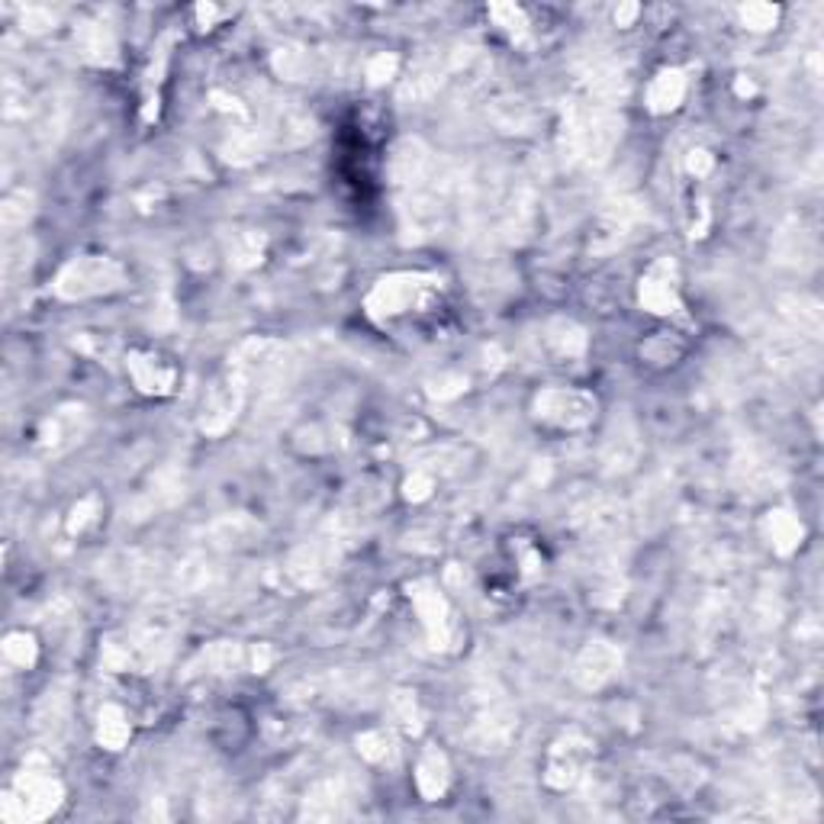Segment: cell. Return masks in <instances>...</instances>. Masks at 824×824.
<instances>
[{
    "label": "cell",
    "instance_id": "cell-3",
    "mask_svg": "<svg viewBox=\"0 0 824 824\" xmlns=\"http://www.w3.org/2000/svg\"><path fill=\"white\" fill-rule=\"evenodd\" d=\"M62 799H65V785L58 783V777H52V770L23 767L10 789L3 792L0 818L7 824L45 822L52 812H58Z\"/></svg>",
    "mask_w": 824,
    "mask_h": 824
},
{
    "label": "cell",
    "instance_id": "cell-29",
    "mask_svg": "<svg viewBox=\"0 0 824 824\" xmlns=\"http://www.w3.org/2000/svg\"><path fill=\"white\" fill-rule=\"evenodd\" d=\"M641 457V442H638V432L621 422L612 429L609 442H606V452H603V464H606V474H625L638 464Z\"/></svg>",
    "mask_w": 824,
    "mask_h": 824
},
{
    "label": "cell",
    "instance_id": "cell-43",
    "mask_svg": "<svg viewBox=\"0 0 824 824\" xmlns=\"http://www.w3.org/2000/svg\"><path fill=\"white\" fill-rule=\"evenodd\" d=\"M741 26L753 30V33H767L780 23V7L777 3H744L738 10Z\"/></svg>",
    "mask_w": 824,
    "mask_h": 824
},
{
    "label": "cell",
    "instance_id": "cell-16",
    "mask_svg": "<svg viewBox=\"0 0 824 824\" xmlns=\"http://www.w3.org/2000/svg\"><path fill=\"white\" fill-rule=\"evenodd\" d=\"M574 525L579 529V535L593 541V544H612L628 529V509L618 499L599 496V499H593V502H586L579 509Z\"/></svg>",
    "mask_w": 824,
    "mask_h": 824
},
{
    "label": "cell",
    "instance_id": "cell-48",
    "mask_svg": "<svg viewBox=\"0 0 824 824\" xmlns=\"http://www.w3.org/2000/svg\"><path fill=\"white\" fill-rule=\"evenodd\" d=\"M200 815L204 818H226L229 815V792L223 785H206L200 799Z\"/></svg>",
    "mask_w": 824,
    "mask_h": 824
},
{
    "label": "cell",
    "instance_id": "cell-30",
    "mask_svg": "<svg viewBox=\"0 0 824 824\" xmlns=\"http://www.w3.org/2000/svg\"><path fill=\"white\" fill-rule=\"evenodd\" d=\"M683 97H686V75L680 68H663L648 87V110L658 117L670 113L683 104Z\"/></svg>",
    "mask_w": 824,
    "mask_h": 824
},
{
    "label": "cell",
    "instance_id": "cell-11",
    "mask_svg": "<svg viewBox=\"0 0 824 824\" xmlns=\"http://www.w3.org/2000/svg\"><path fill=\"white\" fill-rule=\"evenodd\" d=\"M341 561V541L338 538H313L306 544H300L288 561V577L293 586H303V589H316L323 586L326 579L335 574Z\"/></svg>",
    "mask_w": 824,
    "mask_h": 824
},
{
    "label": "cell",
    "instance_id": "cell-22",
    "mask_svg": "<svg viewBox=\"0 0 824 824\" xmlns=\"http://www.w3.org/2000/svg\"><path fill=\"white\" fill-rule=\"evenodd\" d=\"M815 254H818L815 232H809L805 226H785L783 232L777 236L773 261H777V264H783V268H792V271H809V268L815 264Z\"/></svg>",
    "mask_w": 824,
    "mask_h": 824
},
{
    "label": "cell",
    "instance_id": "cell-28",
    "mask_svg": "<svg viewBox=\"0 0 824 824\" xmlns=\"http://www.w3.org/2000/svg\"><path fill=\"white\" fill-rule=\"evenodd\" d=\"M75 42L84 62L90 65H113L117 62V40L113 30L100 20H87L75 30Z\"/></svg>",
    "mask_w": 824,
    "mask_h": 824
},
{
    "label": "cell",
    "instance_id": "cell-46",
    "mask_svg": "<svg viewBox=\"0 0 824 824\" xmlns=\"http://www.w3.org/2000/svg\"><path fill=\"white\" fill-rule=\"evenodd\" d=\"M397 68H400V58L390 55V52H380V55H373L371 62H368L365 75H368V82L373 87H380V84H387L390 78H397Z\"/></svg>",
    "mask_w": 824,
    "mask_h": 824
},
{
    "label": "cell",
    "instance_id": "cell-33",
    "mask_svg": "<svg viewBox=\"0 0 824 824\" xmlns=\"http://www.w3.org/2000/svg\"><path fill=\"white\" fill-rule=\"evenodd\" d=\"M445 82V68L438 65H419L410 78L400 84V100L403 104H425L438 94V87Z\"/></svg>",
    "mask_w": 824,
    "mask_h": 824
},
{
    "label": "cell",
    "instance_id": "cell-37",
    "mask_svg": "<svg viewBox=\"0 0 824 824\" xmlns=\"http://www.w3.org/2000/svg\"><path fill=\"white\" fill-rule=\"evenodd\" d=\"M390 722H393L397 731H403V735H410V738H415V735L422 731L425 715H422V705L415 700V693H410V690H397V693L390 696Z\"/></svg>",
    "mask_w": 824,
    "mask_h": 824
},
{
    "label": "cell",
    "instance_id": "cell-24",
    "mask_svg": "<svg viewBox=\"0 0 824 824\" xmlns=\"http://www.w3.org/2000/svg\"><path fill=\"white\" fill-rule=\"evenodd\" d=\"M541 338H544V348L554 355V358H561V361H577L586 355V348H589V338H586V329L574 323V319H551L544 332H541Z\"/></svg>",
    "mask_w": 824,
    "mask_h": 824
},
{
    "label": "cell",
    "instance_id": "cell-8",
    "mask_svg": "<svg viewBox=\"0 0 824 824\" xmlns=\"http://www.w3.org/2000/svg\"><path fill=\"white\" fill-rule=\"evenodd\" d=\"M596 397L577 387H547L532 400V415L554 432H579L596 419Z\"/></svg>",
    "mask_w": 824,
    "mask_h": 824
},
{
    "label": "cell",
    "instance_id": "cell-7",
    "mask_svg": "<svg viewBox=\"0 0 824 824\" xmlns=\"http://www.w3.org/2000/svg\"><path fill=\"white\" fill-rule=\"evenodd\" d=\"M593 757H596V747H593V738H586L579 728H567L561 731L551 747H547V757H544V785L557 789V792H567L586 780L589 767H593Z\"/></svg>",
    "mask_w": 824,
    "mask_h": 824
},
{
    "label": "cell",
    "instance_id": "cell-9",
    "mask_svg": "<svg viewBox=\"0 0 824 824\" xmlns=\"http://www.w3.org/2000/svg\"><path fill=\"white\" fill-rule=\"evenodd\" d=\"M174 635H177V621L171 612L159 609L152 616H145L129 635V654H132V670L149 673L155 666H162L174 648Z\"/></svg>",
    "mask_w": 824,
    "mask_h": 824
},
{
    "label": "cell",
    "instance_id": "cell-26",
    "mask_svg": "<svg viewBox=\"0 0 824 824\" xmlns=\"http://www.w3.org/2000/svg\"><path fill=\"white\" fill-rule=\"evenodd\" d=\"M415 785H419L422 799H429V802H435V799H442L448 792V785H452V763H448V757L438 747H429L419 757V763H415Z\"/></svg>",
    "mask_w": 824,
    "mask_h": 824
},
{
    "label": "cell",
    "instance_id": "cell-38",
    "mask_svg": "<svg viewBox=\"0 0 824 824\" xmlns=\"http://www.w3.org/2000/svg\"><path fill=\"white\" fill-rule=\"evenodd\" d=\"M204 666L216 676H229V673L248 666V651L236 641H216L204 651Z\"/></svg>",
    "mask_w": 824,
    "mask_h": 824
},
{
    "label": "cell",
    "instance_id": "cell-4",
    "mask_svg": "<svg viewBox=\"0 0 824 824\" xmlns=\"http://www.w3.org/2000/svg\"><path fill=\"white\" fill-rule=\"evenodd\" d=\"M519 731V718L516 708L499 690H477L474 702H470V715L464 725V744L477 753H499L506 750Z\"/></svg>",
    "mask_w": 824,
    "mask_h": 824
},
{
    "label": "cell",
    "instance_id": "cell-42",
    "mask_svg": "<svg viewBox=\"0 0 824 824\" xmlns=\"http://www.w3.org/2000/svg\"><path fill=\"white\" fill-rule=\"evenodd\" d=\"M65 718H68V696L58 693V690H48L45 700L40 702V708H36V728L45 731V735H55L65 725Z\"/></svg>",
    "mask_w": 824,
    "mask_h": 824
},
{
    "label": "cell",
    "instance_id": "cell-14",
    "mask_svg": "<svg viewBox=\"0 0 824 824\" xmlns=\"http://www.w3.org/2000/svg\"><path fill=\"white\" fill-rule=\"evenodd\" d=\"M246 383L236 373H223L213 383V390L206 393L204 410H200V432H206V435H223L239 419V412L246 406Z\"/></svg>",
    "mask_w": 824,
    "mask_h": 824
},
{
    "label": "cell",
    "instance_id": "cell-15",
    "mask_svg": "<svg viewBox=\"0 0 824 824\" xmlns=\"http://www.w3.org/2000/svg\"><path fill=\"white\" fill-rule=\"evenodd\" d=\"M432 167H435V159H432L429 145L422 139H415V135L400 139L390 149V159H387V174H390V181H393V187L400 194L415 191L432 174Z\"/></svg>",
    "mask_w": 824,
    "mask_h": 824
},
{
    "label": "cell",
    "instance_id": "cell-41",
    "mask_svg": "<svg viewBox=\"0 0 824 824\" xmlns=\"http://www.w3.org/2000/svg\"><path fill=\"white\" fill-rule=\"evenodd\" d=\"M264 132H236L226 145H223V159L226 162H232V165H248V162H254L258 159V152L264 149Z\"/></svg>",
    "mask_w": 824,
    "mask_h": 824
},
{
    "label": "cell",
    "instance_id": "cell-1",
    "mask_svg": "<svg viewBox=\"0 0 824 824\" xmlns=\"http://www.w3.org/2000/svg\"><path fill=\"white\" fill-rule=\"evenodd\" d=\"M621 113L616 107H599L589 100H574L564 110L557 149L564 165L599 167L609 162L621 139Z\"/></svg>",
    "mask_w": 824,
    "mask_h": 824
},
{
    "label": "cell",
    "instance_id": "cell-2",
    "mask_svg": "<svg viewBox=\"0 0 824 824\" xmlns=\"http://www.w3.org/2000/svg\"><path fill=\"white\" fill-rule=\"evenodd\" d=\"M229 373H236L246 390H261V393H278L290 383V377L296 371V358L281 338H268V335H254L246 338L232 355H229Z\"/></svg>",
    "mask_w": 824,
    "mask_h": 824
},
{
    "label": "cell",
    "instance_id": "cell-45",
    "mask_svg": "<svg viewBox=\"0 0 824 824\" xmlns=\"http://www.w3.org/2000/svg\"><path fill=\"white\" fill-rule=\"evenodd\" d=\"M97 522V496H84L72 506V516H68V532L72 535H84L90 525Z\"/></svg>",
    "mask_w": 824,
    "mask_h": 824
},
{
    "label": "cell",
    "instance_id": "cell-20",
    "mask_svg": "<svg viewBox=\"0 0 824 824\" xmlns=\"http://www.w3.org/2000/svg\"><path fill=\"white\" fill-rule=\"evenodd\" d=\"M579 84H583L589 104L612 107L618 100H625V94H628V72L618 65L616 58H589Z\"/></svg>",
    "mask_w": 824,
    "mask_h": 824
},
{
    "label": "cell",
    "instance_id": "cell-21",
    "mask_svg": "<svg viewBox=\"0 0 824 824\" xmlns=\"http://www.w3.org/2000/svg\"><path fill=\"white\" fill-rule=\"evenodd\" d=\"M87 432V410L84 406H62L58 412H52L42 422L40 432V448L45 454H62L68 452L72 445L82 442V435Z\"/></svg>",
    "mask_w": 824,
    "mask_h": 824
},
{
    "label": "cell",
    "instance_id": "cell-39",
    "mask_svg": "<svg viewBox=\"0 0 824 824\" xmlns=\"http://www.w3.org/2000/svg\"><path fill=\"white\" fill-rule=\"evenodd\" d=\"M33 209H36V200L30 191H17V194H7L3 204H0V226L7 232H17V229H26V223L33 219Z\"/></svg>",
    "mask_w": 824,
    "mask_h": 824
},
{
    "label": "cell",
    "instance_id": "cell-36",
    "mask_svg": "<svg viewBox=\"0 0 824 824\" xmlns=\"http://www.w3.org/2000/svg\"><path fill=\"white\" fill-rule=\"evenodd\" d=\"M229 261L236 264V268H254V264H261V258H264V248H268V239L261 236V232H254V229H236L232 236H229Z\"/></svg>",
    "mask_w": 824,
    "mask_h": 824
},
{
    "label": "cell",
    "instance_id": "cell-40",
    "mask_svg": "<svg viewBox=\"0 0 824 824\" xmlns=\"http://www.w3.org/2000/svg\"><path fill=\"white\" fill-rule=\"evenodd\" d=\"M3 660L10 663V666H17V670H30L36 658H40V644H36V638L33 635H26V631H10L7 638H3Z\"/></svg>",
    "mask_w": 824,
    "mask_h": 824
},
{
    "label": "cell",
    "instance_id": "cell-34",
    "mask_svg": "<svg viewBox=\"0 0 824 824\" xmlns=\"http://www.w3.org/2000/svg\"><path fill=\"white\" fill-rule=\"evenodd\" d=\"M261 529L254 525V519H248L242 512L236 516H223L209 525V538L213 544L219 547H242V544H251V538L258 535Z\"/></svg>",
    "mask_w": 824,
    "mask_h": 824
},
{
    "label": "cell",
    "instance_id": "cell-47",
    "mask_svg": "<svg viewBox=\"0 0 824 824\" xmlns=\"http://www.w3.org/2000/svg\"><path fill=\"white\" fill-rule=\"evenodd\" d=\"M432 490H435V474H429L422 467H415L410 477H406V484H403V496L410 502H425L432 496Z\"/></svg>",
    "mask_w": 824,
    "mask_h": 824
},
{
    "label": "cell",
    "instance_id": "cell-12",
    "mask_svg": "<svg viewBox=\"0 0 824 824\" xmlns=\"http://www.w3.org/2000/svg\"><path fill=\"white\" fill-rule=\"evenodd\" d=\"M618 670H621L618 644L606 641V638H596V641H586L579 648V654L571 663V680L583 693H599L603 686H609L616 680Z\"/></svg>",
    "mask_w": 824,
    "mask_h": 824
},
{
    "label": "cell",
    "instance_id": "cell-6",
    "mask_svg": "<svg viewBox=\"0 0 824 824\" xmlns=\"http://www.w3.org/2000/svg\"><path fill=\"white\" fill-rule=\"evenodd\" d=\"M126 284V271L120 261L107 258V254H82L72 258L58 278H55V296L78 303V300H90V296H107L117 293Z\"/></svg>",
    "mask_w": 824,
    "mask_h": 824
},
{
    "label": "cell",
    "instance_id": "cell-23",
    "mask_svg": "<svg viewBox=\"0 0 824 824\" xmlns=\"http://www.w3.org/2000/svg\"><path fill=\"white\" fill-rule=\"evenodd\" d=\"M780 313H783L789 332L818 341V335L824 329V316L822 303L815 296H809V293H785V296H780Z\"/></svg>",
    "mask_w": 824,
    "mask_h": 824
},
{
    "label": "cell",
    "instance_id": "cell-49",
    "mask_svg": "<svg viewBox=\"0 0 824 824\" xmlns=\"http://www.w3.org/2000/svg\"><path fill=\"white\" fill-rule=\"evenodd\" d=\"M20 23H23L26 33H45V30H52L58 23V17L48 7H26L23 17H20Z\"/></svg>",
    "mask_w": 824,
    "mask_h": 824
},
{
    "label": "cell",
    "instance_id": "cell-19",
    "mask_svg": "<svg viewBox=\"0 0 824 824\" xmlns=\"http://www.w3.org/2000/svg\"><path fill=\"white\" fill-rule=\"evenodd\" d=\"M126 371L132 377L135 390L145 397H167L177 383V368L159 351H129Z\"/></svg>",
    "mask_w": 824,
    "mask_h": 824
},
{
    "label": "cell",
    "instance_id": "cell-25",
    "mask_svg": "<svg viewBox=\"0 0 824 824\" xmlns=\"http://www.w3.org/2000/svg\"><path fill=\"white\" fill-rule=\"evenodd\" d=\"M261 132H264V139H268L271 145L296 149V145H303V142H310V139H313V120H310L303 110L281 107V110L271 117L268 129H261Z\"/></svg>",
    "mask_w": 824,
    "mask_h": 824
},
{
    "label": "cell",
    "instance_id": "cell-10",
    "mask_svg": "<svg viewBox=\"0 0 824 824\" xmlns=\"http://www.w3.org/2000/svg\"><path fill=\"white\" fill-rule=\"evenodd\" d=\"M410 599L412 606H415V616L422 618L429 644L435 651H452L454 641H457V621H454L452 606H448L445 593L438 589V583H432V579L412 583Z\"/></svg>",
    "mask_w": 824,
    "mask_h": 824
},
{
    "label": "cell",
    "instance_id": "cell-27",
    "mask_svg": "<svg viewBox=\"0 0 824 824\" xmlns=\"http://www.w3.org/2000/svg\"><path fill=\"white\" fill-rule=\"evenodd\" d=\"M760 529H763V538L770 541V547H773L780 557L795 554L799 544H802V538H805V529H802L799 516L789 512V509H770V512L763 516V525H760Z\"/></svg>",
    "mask_w": 824,
    "mask_h": 824
},
{
    "label": "cell",
    "instance_id": "cell-13",
    "mask_svg": "<svg viewBox=\"0 0 824 824\" xmlns=\"http://www.w3.org/2000/svg\"><path fill=\"white\" fill-rule=\"evenodd\" d=\"M638 303L654 313V316H670L683 310L680 300V268L673 258H658L638 281Z\"/></svg>",
    "mask_w": 824,
    "mask_h": 824
},
{
    "label": "cell",
    "instance_id": "cell-18",
    "mask_svg": "<svg viewBox=\"0 0 824 824\" xmlns=\"http://www.w3.org/2000/svg\"><path fill=\"white\" fill-rule=\"evenodd\" d=\"M271 68L284 82H319V78H329L335 62H332L329 55H323V52H313L306 45L290 42V45H281L271 55Z\"/></svg>",
    "mask_w": 824,
    "mask_h": 824
},
{
    "label": "cell",
    "instance_id": "cell-52",
    "mask_svg": "<svg viewBox=\"0 0 824 824\" xmlns=\"http://www.w3.org/2000/svg\"><path fill=\"white\" fill-rule=\"evenodd\" d=\"M638 13H641V7H638V3H621V7L616 10V23L618 26H631Z\"/></svg>",
    "mask_w": 824,
    "mask_h": 824
},
{
    "label": "cell",
    "instance_id": "cell-31",
    "mask_svg": "<svg viewBox=\"0 0 824 824\" xmlns=\"http://www.w3.org/2000/svg\"><path fill=\"white\" fill-rule=\"evenodd\" d=\"M97 744L107 747V750H123L129 735H132V725H129V715H126L120 705H104L97 712Z\"/></svg>",
    "mask_w": 824,
    "mask_h": 824
},
{
    "label": "cell",
    "instance_id": "cell-17",
    "mask_svg": "<svg viewBox=\"0 0 824 824\" xmlns=\"http://www.w3.org/2000/svg\"><path fill=\"white\" fill-rule=\"evenodd\" d=\"M351 795L348 785L338 777H323L316 783H310V789L300 799V818L303 822H338L348 815Z\"/></svg>",
    "mask_w": 824,
    "mask_h": 824
},
{
    "label": "cell",
    "instance_id": "cell-44",
    "mask_svg": "<svg viewBox=\"0 0 824 824\" xmlns=\"http://www.w3.org/2000/svg\"><path fill=\"white\" fill-rule=\"evenodd\" d=\"M490 17H494L506 33H512V36H525V33H529V17H525V10L516 7V3H494V7H490Z\"/></svg>",
    "mask_w": 824,
    "mask_h": 824
},
{
    "label": "cell",
    "instance_id": "cell-50",
    "mask_svg": "<svg viewBox=\"0 0 824 824\" xmlns=\"http://www.w3.org/2000/svg\"><path fill=\"white\" fill-rule=\"evenodd\" d=\"M464 390H467V380H464L460 373H442V377L432 380V387H429V393L438 397V400H452V397L464 393Z\"/></svg>",
    "mask_w": 824,
    "mask_h": 824
},
{
    "label": "cell",
    "instance_id": "cell-5",
    "mask_svg": "<svg viewBox=\"0 0 824 824\" xmlns=\"http://www.w3.org/2000/svg\"><path fill=\"white\" fill-rule=\"evenodd\" d=\"M438 290L442 281L432 274H410V271L387 274L365 296V310L371 319H393L410 310H425L438 296Z\"/></svg>",
    "mask_w": 824,
    "mask_h": 824
},
{
    "label": "cell",
    "instance_id": "cell-51",
    "mask_svg": "<svg viewBox=\"0 0 824 824\" xmlns=\"http://www.w3.org/2000/svg\"><path fill=\"white\" fill-rule=\"evenodd\" d=\"M712 167H715V159H712V152H705V149H693V152L686 155V171H690L693 177H705Z\"/></svg>",
    "mask_w": 824,
    "mask_h": 824
},
{
    "label": "cell",
    "instance_id": "cell-32",
    "mask_svg": "<svg viewBox=\"0 0 824 824\" xmlns=\"http://www.w3.org/2000/svg\"><path fill=\"white\" fill-rule=\"evenodd\" d=\"M355 744H358V753L373 767H393L400 757V744H397L393 728H371V731L358 735Z\"/></svg>",
    "mask_w": 824,
    "mask_h": 824
},
{
    "label": "cell",
    "instance_id": "cell-35",
    "mask_svg": "<svg viewBox=\"0 0 824 824\" xmlns=\"http://www.w3.org/2000/svg\"><path fill=\"white\" fill-rule=\"evenodd\" d=\"M171 583H174V589L184 593V596L204 593L206 586L213 583V564L206 561L204 554H191V557H184V561L174 567Z\"/></svg>",
    "mask_w": 824,
    "mask_h": 824
}]
</instances>
